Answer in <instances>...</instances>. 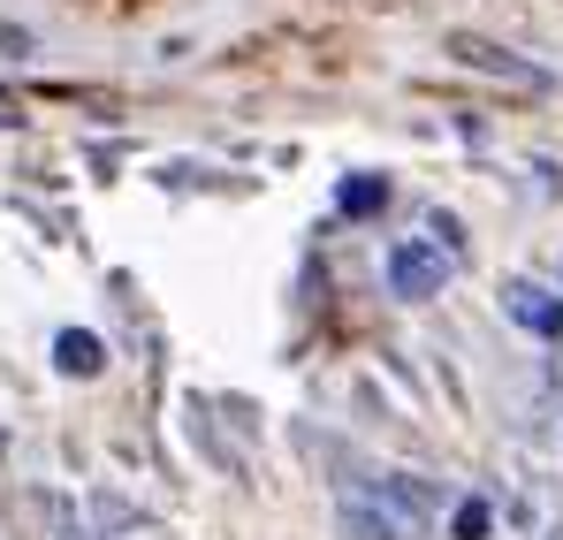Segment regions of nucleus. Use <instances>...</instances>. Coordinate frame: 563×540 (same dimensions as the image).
<instances>
[{
    "label": "nucleus",
    "instance_id": "3",
    "mask_svg": "<svg viewBox=\"0 0 563 540\" xmlns=\"http://www.w3.org/2000/svg\"><path fill=\"white\" fill-rule=\"evenodd\" d=\"M503 312H510L518 328H533V335H556V343H563V297H549V289H533V282H510V289H503Z\"/></svg>",
    "mask_w": 563,
    "mask_h": 540
},
{
    "label": "nucleus",
    "instance_id": "1",
    "mask_svg": "<svg viewBox=\"0 0 563 540\" xmlns=\"http://www.w3.org/2000/svg\"><path fill=\"white\" fill-rule=\"evenodd\" d=\"M450 54L479 69V77H503L510 91H549V69H533V62H518L510 46H495V38H479V31H450Z\"/></svg>",
    "mask_w": 563,
    "mask_h": 540
},
{
    "label": "nucleus",
    "instance_id": "2",
    "mask_svg": "<svg viewBox=\"0 0 563 540\" xmlns=\"http://www.w3.org/2000/svg\"><path fill=\"white\" fill-rule=\"evenodd\" d=\"M442 274H450V260H442L434 236H404V244L388 252V289H396V297H434Z\"/></svg>",
    "mask_w": 563,
    "mask_h": 540
},
{
    "label": "nucleus",
    "instance_id": "6",
    "mask_svg": "<svg viewBox=\"0 0 563 540\" xmlns=\"http://www.w3.org/2000/svg\"><path fill=\"white\" fill-rule=\"evenodd\" d=\"M457 540H487V503H457Z\"/></svg>",
    "mask_w": 563,
    "mask_h": 540
},
{
    "label": "nucleus",
    "instance_id": "4",
    "mask_svg": "<svg viewBox=\"0 0 563 540\" xmlns=\"http://www.w3.org/2000/svg\"><path fill=\"white\" fill-rule=\"evenodd\" d=\"M54 359H62V373L92 381L99 365H107V351H99V335H85V328H62V335H54Z\"/></svg>",
    "mask_w": 563,
    "mask_h": 540
},
{
    "label": "nucleus",
    "instance_id": "5",
    "mask_svg": "<svg viewBox=\"0 0 563 540\" xmlns=\"http://www.w3.org/2000/svg\"><path fill=\"white\" fill-rule=\"evenodd\" d=\"M335 206H343L351 221H366V213H380V206H388V183H380V176H351L343 190H335Z\"/></svg>",
    "mask_w": 563,
    "mask_h": 540
}]
</instances>
